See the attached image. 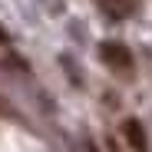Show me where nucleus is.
I'll return each instance as SVG.
<instances>
[{"instance_id": "4", "label": "nucleus", "mask_w": 152, "mask_h": 152, "mask_svg": "<svg viewBox=\"0 0 152 152\" xmlns=\"http://www.w3.org/2000/svg\"><path fill=\"white\" fill-rule=\"evenodd\" d=\"M0 43H7V30L4 27H0Z\"/></svg>"}, {"instance_id": "3", "label": "nucleus", "mask_w": 152, "mask_h": 152, "mask_svg": "<svg viewBox=\"0 0 152 152\" xmlns=\"http://www.w3.org/2000/svg\"><path fill=\"white\" fill-rule=\"evenodd\" d=\"M103 10L116 20H126V17H132L136 10V0H103Z\"/></svg>"}, {"instance_id": "2", "label": "nucleus", "mask_w": 152, "mask_h": 152, "mask_svg": "<svg viewBox=\"0 0 152 152\" xmlns=\"http://www.w3.org/2000/svg\"><path fill=\"white\" fill-rule=\"evenodd\" d=\"M122 136H126V142L136 152H149V139H145V129H142L139 119H126L122 122Z\"/></svg>"}, {"instance_id": "1", "label": "nucleus", "mask_w": 152, "mask_h": 152, "mask_svg": "<svg viewBox=\"0 0 152 152\" xmlns=\"http://www.w3.org/2000/svg\"><path fill=\"white\" fill-rule=\"evenodd\" d=\"M99 56H103L106 66H113V69H119V73L132 69V53H129L122 43H103V46H99Z\"/></svg>"}, {"instance_id": "5", "label": "nucleus", "mask_w": 152, "mask_h": 152, "mask_svg": "<svg viewBox=\"0 0 152 152\" xmlns=\"http://www.w3.org/2000/svg\"><path fill=\"white\" fill-rule=\"evenodd\" d=\"M0 109H7V103H4V99H0Z\"/></svg>"}]
</instances>
